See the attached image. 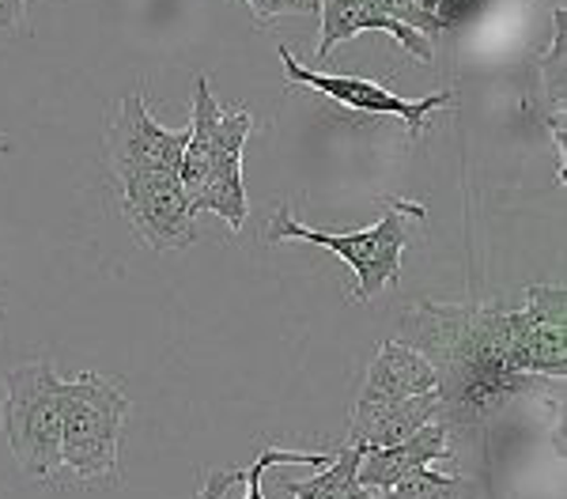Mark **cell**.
<instances>
[{
    "label": "cell",
    "mask_w": 567,
    "mask_h": 499,
    "mask_svg": "<svg viewBox=\"0 0 567 499\" xmlns=\"http://www.w3.org/2000/svg\"><path fill=\"white\" fill-rule=\"evenodd\" d=\"M61 383L53 360L20 363L4 375V402H0V432L8 439L16 466L31 480L50 488H65V461H61Z\"/></svg>",
    "instance_id": "3957f363"
},
{
    "label": "cell",
    "mask_w": 567,
    "mask_h": 499,
    "mask_svg": "<svg viewBox=\"0 0 567 499\" xmlns=\"http://www.w3.org/2000/svg\"><path fill=\"white\" fill-rule=\"evenodd\" d=\"M401 322L439 371L443 405L488 408L534 375H567V292L556 284L526 288L518 311L420 303Z\"/></svg>",
    "instance_id": "6da1fadb"
},
{
    "label": "cell",
    "mask_w": 567,
    "mask_h": 499,
    "mask_svg": "<svg viewBox=\"0 0 567 499\" xmlns=\"http://www.w3.org/2000/svg\"><path fill=\"white\" fill-rule=\"evenodd\" d=\"M258 27H272L280 15H318V0H243Z\"/></svg>",
    "instance_id": "e0dca14e"
},
{
    "label": "cell",
    "mask_w": 567,
    "mask_h": 499,
    "mask_svg": "<svg viewBox=\"0 0 567 499\" xmlns=\"http://www.w3.org/2000/svg\"><path fill=\"white\" fill-rule=\"evenodd\" d=\"M130 397L114 378L84 371L61 383V461L72 485H114Z\"/></svg>",
    "instance_id": "277c9868"
},
{
    "label": "cell",
    "mask_w": 567,
    "mask_h": 499,
    "mask_svg": "<svg viewBox=\"0 0 567 499\" xmlns=\"http://www.w3.org/2000/svg\"><path fill=\"white\" fill-rule=\"evenodd\" d=\"M360 458L363 447H344L333 450V461L318 469L310 480H299V485H284L288 499H374V492L360 485Z\"/></svg>",
    "instance_id": "5bb4252c"
},
{
    "label": "cell",
    "mask_w": 567,
    "mask_h": 499,
    "mask_svg": "<svg viewBox=\"0 0 567 499\" xmlns=\"http://www.w3.org/2000/svg\"><path fill=\"white\" fill-rule=\"evenodd\" d=\"M318 12H322V39H318V61H326L333 53V45L355 39L363 31H386L393 39L401 42V50L413 53L420 65H432L435 50H432V39L420 34L416 27L409 23H398L390 15H382L379 8L368 4V0H318Z\"/></svg>",
    "instance_id": "9c48e42d"
},
{
    "label": "cell",
    "mask_w": 567,
    "mask_h": 499,
    "mask_svg": "<svg viewBox=\"0 0 567 499\" xmlns=\"http://www.w3.org/2000/svg\"><path fill=\"white\" fill-rule=\"evenodd\" d=\"M443 394L435 389H424V394H413V397H401V402H390V405H368V408H355L352 413V432H349V443L352 447H363V450H374V447H393V443L409 439L416 428L424 424L439 420L443 413Z\"/></svg>",
    "instance_id": "7c38bea8"
},
{
    "label": "cell",
    "mask_w": 567,
    "mask_h": 499,
    "mask_svg": "<svg viewBox=\"0 0 567 499\" xmlns=\"http://www.w3.org/2000/svg\"><path fill=\"white\" fill-rule=\"evenodd\" d=\"M23 15V0H0V34L12 31Z\"/></svg>",
    "instance_id": "d6986e66"
},
{
    "label": "cell",
    "mask_w": 567,
    "mask_h": 499,
    "mask_svg": "<svg viewBox=\"0 0 567 499\" xmlns=\"http://www.w3.org/2000/svg\"><path fill=\"white\" fill-rule=\"evenodd\" d=\"M409 216L424 220V205L416 201H398L390 197L386 212L379 216L363 231H318L296 220L291 208H277V216L265 227V239L269 242H315V247L333 250L344 266L355 272V303H371L374 295L386 284L401 277V253L409 242Z\"/></svg>",
    "instance_id": "5b68a950"
},
{
    "label": "cell",
    "mask_w": 567,
    "mask_h": 499,
    "mask_svg": "<svg viewBox=\"0 0 567 499\" xmlns=\"http://www.w3.org/2000/svg\"><path fill=\"white\" fill-rule=\"evenodd\" d=\"M280 65L288 72V87H310L318 95L333 98L337 106H349V111H360V114H379V117H401L409 125V136L420 141L427 133V122H432L435 111L454 103L451 91H439V95H427V98H401L386 91L374 80H360V76H329V72H318V69H307L296 61V53L288 45H280Z\"/></svg>",
    "instance_id": "52a82bcc"
},
{
    "label": "cell",
    "mask_w": 567,
    "mask_h": 499,
    "mask_svg": "<svg viewBox=\"0 0 567 499\" xmlns=\"http://www.w3.org/2000/svg\"><path fill=\"white\" fill-rule=\"evenodd\" d=\"M250 129V111L219 103L208 76L194 80V122L182 148L178 181L194 212H216L231 231H239L250 212L243 189V144Z\"/></svg>",
    "instance_id": "7a4b0ae2"
},
{
    "label": "cell",
    "mask_w": 567,
    "mask_h": 499,
    "mask_svg": "<svg viewBox=\"0 0 567 499\" xmlns=\"http://www.w3.org/2000/svg\"><path fill=\"white\" fill-rule=\"evenodd\" d=\"M243 485V474H235V469H213V474L205 477V485H200V496L197 499H224L227 488Z\"/></svg>",
    "instance_id": "ac0fdd59"
},
{
    "label": "cell",
    "mask_w": 567,
    "mask_h": 499,
    "mask_svg": "<svg viewBox=\"0 0 567 499\" xmlns=\"http://www.w3.org/2000/svg\"><path fill=\"white\" fill-rule=\"evenodd\" d=\"M374 499H477V485L458 474H435L432 466L416 469L393 488L374 492Z\"/></svg>",
    "instance_id": "9a60e30c"
},
{
    "label": "cell",
    "mask_w": 567,
    "mask_h": 499,
    "mask_svg": "<svg viewBox=\"0 0 567 499\" xmlns=\"http://www.w3.org/2000/svg\"><path fill=\"white\" fill-rule=\"evenodd\" d=\"M186 141L189 125L186 129H163L144 106L141 87L130 91L122 98V111L106 129V167L114 175V186L152 175H178Z\"/></svg>",
    "instance_id": "8992f818"
},
{
    "label": "cell",
    "mask_w": 567,
    "mask_h": 499,
    "mask_svg": "<svg viewBox=\"0 0 567 499\" xmlns=\"http://www.w3.org/2000/svg\"><path fill=\"white\" fill-rule=\"evenodd\" d=\"M435 386H439V371L432 367V360H427L424 352L413 349L409 341H382L368 367V378H363V386H360L355 408L390 405V402H401V397L435 389Z\"/></svg>",
    "instance_id": "30bf717a"
},
{
    "label": "cell",
    "mask_w": 567,
    "mask_h": 499,
    "mask_svg": "<svg viewBox=\"0 0 567 499\" xmlns=\"http://www.w3.org/2000/svg\"><path fill=\"white\" fill-rule=\"evenodd\" d=\"M122 212L130 220L133 235L155 253L186 250L197 239V212L189 205L178 175H152L133 178L117 186Z\"/></svg>",
    "instance_id": "ba28073f"
},
{
    "label": "cell",
    "mask_w": 567,
    "mask_h": 499,
    "mask_svg": "<svg viewBox=\"0 0 567 499\" xmlns=\"http://www.w3.org/2000/svg\"><path fill=\"white\" fill-rule=\"evenodd\" d=\"M567 8H556L553 39L542 53V95H545V122L553 144L560 152V181H564V106H567Z\"/></svg>",
    "instance_id": "4fadbf2b"
},
{
    "label": "cell",
    "mask_w": 567,
    "mask_h": 499,
    "mask_svg": "<svg viewBox=\"0 0 567 499\" xmlns=\"http://www.w3.org/2000/svg\"><path fill=\"white\" fill-rule=\"evenodd\" d=\"M333 461V450H315V454H307V450H272V447H265L258 454V461H254L250 469H239L243 474V485H246V499H265L261 496V477H265V469H272V466H310V469H322Z\"/></svg>",
    "instance_id": "2e32d148"
},
{
    "label": "cell",
    "mask_w": 567,
    "mask_h": 499,
    "mask_svg": "<svg viewBox=\"0 0 567 499\" xmlns=\"http://www.w3.org/2000/svg\"><path fill=\"white\" fill-rule=\"evenodd\" d=\"M439 458H454V447H451V428L443 420H432L424 428H416L409 439L393 443V447L363 450L360 485L368 492H382V488H393L398 480H405L409 474L432 466Z\"/></svg>",
    "instance_id": "8fae6325"
},
{
    "label": "cell",
    "mask_w": 567,
    "mask_h": 499,
    "mask_svg": "<svg viewBox=\"0 0 567 499\" xmlns=\"http://www.w3.org/2000/svg\"><path fill=\"white\" fill-rule=\"evenodd\" d=\"M23 4H34V0H23Z\"/></svg>",
    "instance_id": "ffe728a7"
}]
</instances>
